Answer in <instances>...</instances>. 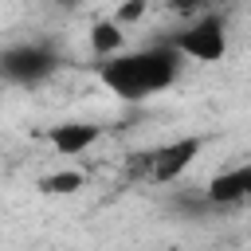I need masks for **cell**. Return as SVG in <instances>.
I'll return each mask as SVG.
<instances>
[{"label":"cell","mask_w":251,"mask_h":251,"mask_svg":"<svg viewBox=\"0 0 251 251\" xmlns=\"http://www.w3.org/2000/svg\"><path fill=\"white\" fill-rule=\"evenodd\" d=\"M196 153H200V137H176V141L161 145L157 153H145V176L157 184H169L192 165Z\"/></svg>","instance_id":"4"},{"label":"cell","mask_w":251,"mask_h":251,"mask_svg":"<svg viewBox=\"0 0 251 251\" xmlns=\"http://www.w3.org/2000/svg\"><path fill=\"white\" fill-rule=\"evenodd\" d=\"M122 43H126L122 24L98 20V24L90 27V47H94V55H102V63H106V59H118V55H122Z\"/></svg>","instance_id":"7"},{"label":"cell","mask_w":251,"mask_h":251,"mask_svg":"<svg viewBox=\"0 0 251 251\" xmlns=\"http://www.w3.org/2000/svg\"><path fill=\"white\" fill-rule=\"evenodd\" d=\"M78 188H82V173H71V169L39 180V192H47V196H67V192H78Z\"/></svg>","instance_id":"8"},{"label":"cell","mask_w":251,"mask_h":251,"mask_svg":"<svg viewBox=\"0 0 251 251\" xmlns=\"http://www.w3.org/2000/svg\"><path fill=\"white\" fill-rule=\"evenodd\" d=\"M59 67V55L47 43H12L0 51V71L16 86H39Z\"/></svg>","instance_id":"2"},{"label":"cell","mask_w":251,"mask_h":251,"mask_svg":"<svg viewBox=\"0 0 251 251\" xmlns=\"http://www.w3.org/2000/svg\"><path fill=\"white\" fill-rule=\"evenodd\" d=\"M180 67H184V55L173 43H157V47L122 51L118 59H106L98 67V82L126 102H141L149 94L169 90L180 78Z\"/></svg>","instance_id":"1"},{"label":"cell","mask_w":251,"mask_h":251,"mask_svg":"<svg viewBox=\"0 0 251 251\" xmlns=\"http://www.w3.org/2000/svg\"><path fill=\"white\" fill-rule=\"evenodd\" d=\"M98 137H102V126H94V122H63V126H51V129H47L51 149L63 153V157H78V153L90 149Z\"/></svg>","instance_id":"6"},{"label":"cell","mask_w":251,"mask_h":251,"mask_svg":"<svg viewBox=\"0 0 251 251\" xmlns=\"http://www.w3.org/2000/svg\"><path fill=\"white\" fill-rule=\"evenodd\" d=\"M141 16H145V4H122L118 16H114V24H133V20H141Z\"/></svg>","instance_id":"9"},{"label":"cell","mask_w":251,"mask_h":251,"mask_svg":"<svg viewBox=\"0 0 251 251\" xmlns=\"http://www.w3.org/2000/svg\"><path fill=\"white\" fill-rule=\"evenodd\" d=\"M173 47L184 55V59H196V63H220L227 55V27L220 16H200L192 20L184 31L173 35Z\"/></svg>","instance_id":"3"},{"label":"cell","mask_w":251,"mask_h":251,"mask_svg":"<svg viewBox=\"0 0 251 251\" xmlns=\"http://www.w3.org/2000/svg\"><path fill=\"white\" fill-rule=\"evenodd\" d=\"M247 196H251V161H243V165L212 176V184L204 188V204H212V208H220V204H239V200H247Z\"/></svg>","instance_id":"5"}]
</instances>
